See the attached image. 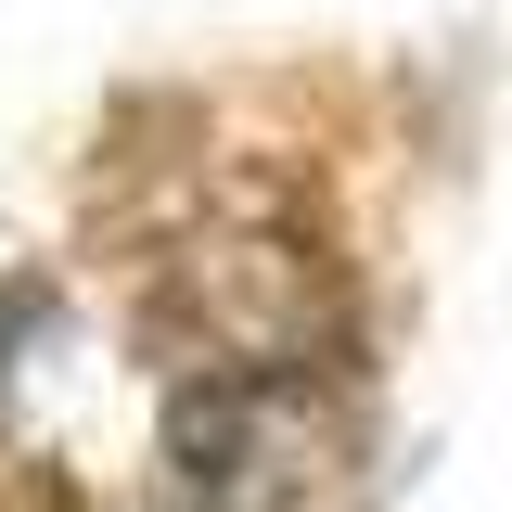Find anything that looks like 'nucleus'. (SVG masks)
<instances>
[{
  "label": "nucleus",
  "instance_id": "nucleus-1",
  "mask_svg": "<svg viewBox=\"0 0 512 512\" xmlns=\"http://www.w3.org/2000/svg\"><path fill=\"white\" fill-rule=\"evenodd\" d=\"M180 512H372V423L333 372H192L167 397Z\"/></svg>",
  "mask_w": 512,
  "mask_h": 512
},
{
  "label": "nucleus",
  "instance_id": "nucleus-2",
  "mask_svg": "<svg viewBox=\"0 0 512 512\" xmlns=\"http://www.w3.org/2000/svg\"><path fill=\"white\" fill-rule=\"evenodd\" d=\"M180 333L205 346L192 372H320V346L346 333V295L308 244L218 231L180 256Z\"/></svg>",
  "mask_w": 512,
  "mask_h": 512
}]
</instances>
